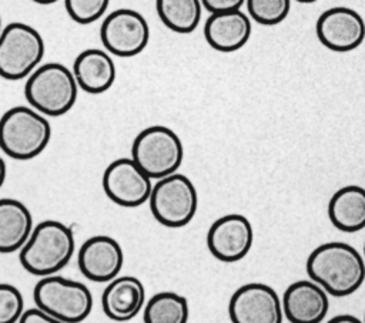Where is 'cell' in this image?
<instances>
[{"mask_svg":"<svg viewBox=\"0 0 365 323\" xmlns=\"http://www.w3.org/2000/svg\"><path fill=\"white\" fill-rule=\"evenodd\" d=\"M20 323H58L50 313H47L44 309L36 305V307H30L23 310L20 319Z\"/></svg>","mask_w":365,"mask_h":323,"instance_id":"484cf974","label":"cell"},{"mask_svg":"<svg viewBox=\"0 0 365 323\" xmlns=\"http://www.w3.org/2000/svg\"><path fill=\"white\" fill-rule=\"evenodd\" d=\"M77 263L88 280L98 283L110 282L118 276L124 263V253L114 238L96 235L80 246Z\"/></svg>","mask_w":365,"mask_h":323,"instance_id":"5bb4252c","label":"cell"},{"mask_svg":"<svg viewBox=\"0 0 365 323\" xmlns=\"http://www.w3.org/2000/svg\"><path fill=\"white\" fill-rule=\"evenodd\" d=\"M50 138V122L33 107H13L0 118V149L13 159L26 161L38 157Z\"/></svg>","mask_w":365,"mask_h":323,"instance_id":"3957f363","label":"cell"},{"mask_svg":"<svg viewBox=\"0 0 365 323\" xmlns=\"http://www.w3.org/2000/svg\"><path fill=\"white\" fill-rule=\"evenodd\" d=\"M228 316L234 323H281L284 319L278 293L259 282L242 285L231 295Z\"/></svg>","mask_w":365,"mask_h":323,"instance_id":"8fae6325","label":"cell"},{"mask_svg":"<svg viewBox=\"0 0 365 323\" xmlns=\"http://www.w3.org/2000/svg\"><path fill=\"white\" fill-rule=\"evenodd\" d=\"M6 174H7L6 162H4V159L0 157V188L3 186V184H4V181H6Z\"/></svg>","mask_w":365,"mask_h":323,"instance_id":"f1b7e54d","label":"cell"},{"mask_svg":"<svg viewBox=\"0 0 365 323\" xmlns=\"http://www.w3.org/2000/svg\"><path fill=\"white\" fill-rule=\"evenodd\" d=\"M1 30H3V28H1V16H0V33H1Z\"/></svg>","mask_w":365,"mask_h":323,"instance_id":"1f68e13d","label":"cell"},{"mask_svg":"<svg viewBox=\"0 0 365 323\" xmlns=\"http://www.w3.org/2000/svg\"><path fill=\"white\" fill-rule=\"evenodd\" d=\"M254 242L251 222L241 213H227L215 219L207 232L210 253L227 263L245 258Z\"/></svg>","mask_w":365,"mask_h":323,"instance_id":"7c38bea8","label":"cell"},{"mask_svg":"<svg viewBox=\"0 0 365 323\" xmlns=\"http://www.w3.org/2000/svg\"><path fill=\"white\" fill-rule=\"evenodd\" d=\"M46 46L41 34L20 21L7 24L0 33V77L23 80L41 63Z\"/></svg>","mask_w":365,"mask_h":323,"instance_id":"ba28073f","label":"cell"},{"mask_svg":"<svg viewBox=\"0 0 365 323\" xmlns=\"http://www.w3.org/2000/svg\"><path fill=\"white\" fill-rule=\"evenodd\" d=\"M33 231L29 208L13 198L0 199V253L20 250Z\"/></svg>","mask_w":365,"mask_h":323,"instance_id":"ffe728a7","label":"cell"},{"mask_svg":"<svg viewBox=\"0 0 365 323\" xmlns=\"http://www.w3.org/2000/svg\"><path fill=\"white\" fill-rule=\"evenodd\" d=\"M110 0H64L66 11L78 24H90L103 17Z\"/></svg>","mask_w":365,"mask_h":323,"instance_id":"cb8c5ba5","label":"cell"},{"mask_svg":"<svg viewBox=\"0 0 365 323\" xmlns=\"http://www.w3.org/2000/svg\"><path fill=\"white\" fill-rule=\"evenodd\" d=\"M250 17L262 26L282 23L291 11V0H245Z\"/></svg>","mask_w":365,"mask_h":323,"instance_id":"603a6c76","label":"cell"},{"mask_svg":"<svg viewBox=\"0 0 365 323\" xmlns=\"http://www.w3.org/2000/svg\"><path fill=\"white\" fill-rule=\"evenodd\" d=\"M319 43L328 50L346 53L358 48L365 38V21L351 7L336 6L325 10L317 20Z\"/></svg>","mask_w":365,"mask_h":323,"instance_id":"4fadbf2b","label":"cell"},{"mask_svg":"<svg viewBox=\"0 0 365 323\" xmlns=\"http://www.w3.org/2000/svg\"><path fill=\"white\" fill-rule=\"evenodd\" d=\"M155 9L163 24L174 33L190 34L201 20V0H155Z\"/></svg>","mask_w":365,"mask_h":323,"instance_id":"44dd1931","label":"cell"},{"mask_svg":"<svg viewBox=\"0 0 365 323\" xmlns=\"http://www.w3.org/2000/svg\"><path fill=\"white\" fill-rule=\"evenodd\" d=\"M100 38L110 54L134 57L147 47L150 27L141 13L133 9H117L103 20Z\"/></svg>","mask_w":365,"mask_h":323,"instance_id":"9c48e42d","label":"cell"},{"mask_svg":"<svg viewBox=\"0 0 365 323\" xmlns=\"http://www.w3.org/2000/svg\"><path fill=\"white\" fill-rule=\"evenodd\" d=\"M364 260H365V243H364Z\"/></svg>","mask_w":365,"mask_h":323,"instance_id":"d6a6232c","label":"cell"},{"mask_svg":"<svg viewBox=\"0 0 365 323\" xmlns=\"http://www.w3.org/2000/svg\"><path fill=\"white\" fill-rule=\"evenodd\" d=\"M281 306L292 323H319L328 313L329 300L327 290L317 282L297 280L285 289Z\"/></svg>","mask_w":365,"mask_h":323,"instance_id":"9a60e30c","label":"cell"},{"mask_svg":"<svg viewBox=\"0 0 365 323\" xmlns=\"http://www.w3.org/2000/svg\"><path fill=\"white\" fill-rule=\"evenodd\" d=\"M328 218L341 232L354 233L365 228V189L345 185L336 189L328 202Z\"/></svg>","mask_w":365,"mask_h":323,"instance_id":"d6986e66","label":"cell"},{"mask_svg":"<svg viewBox=\"0 0 365 323\" xmlns=\"http://www.w3.org/2000/svg\"><path fill=\"white\" fill-rule=\"evenodd\" d=\"M24 310L21 292L9 283H0V323L19 322Z\"/></svg>","mask_w":365,"mask_h":323,"instance_id":"d4e9b609","label":"cell"},{"mask_svg":"<svg viewBox=\"0 0 365 323\" xmlns=\"http://www.w3.org/2000/svg\"><path fill=\"white\" fill-rule=\"evenodd\" d=\"M201 4L210 13H221L240 10L245 4V0H201Z\"/></svg>","mask_w":365,"mask_h":323,"instance_id":"4316f807","label":"cell"},{"mask_svg":"<svg viewBox=\"0 0 365 323\" xmlns=\"http://www.w3.org/2000/svg\"><path fill=\"white\" fill-rule=\"evenodd\" d=\"M74 248L73 231L63 222L47 219L33 226L20 248V263L34 276L54 275L70 262Z\"/></svg>","mask_w":365,"mask_h":323,"instance_id":"7a4b0ae2","label":"cell"},{"mask_svg":"<svg viewBox=\"0 0 365 323\" xmlns=\"http://www.w3.org/2000/svg\"><path fill=\"white\" fill-rule=\"evenodd\" d=\"M150 209L154 219L167 228L188 225L198 209V194L192 181L184 174L173 172L153 185Z\"/></svg>","mask_w":365,"mask_h":323,"instance_id":"52a82bcc","label":"cell"},{"mask_svg":"<svg viewBox=\"0 0 365 323\" xmlns=\"http://www.w3.org/2000/svg\"><path fill=\"white\" fill-rule=\"evenodd\" d=\"M364 322H365V314H364Z\"/></svg>","mask_w":365,"mask_h":323,"instance_id":"836d02e7","label":"cell"},{"mask_svg":"<svg viewBox=\"0 0 365 323\" xmlns=\"http://www.w3.org/2000/svg\"><path fill=\"white\" fill-rule=\"evenodd\" d=\"M297 1H299V3H314L317 0H297Z\"/></svg>","mask_w":365,"mask_h":323,"instance_id":"4dcf8cb0","label":"cell"},{"mask_svg":"<svg viewBox=\"0 0 365 323\" xmlns=\"http://www.w3.org/2000/svg\"><path fill=\"white\" fill-rule=\"evenodd\" d=\"M131 158L151 178L160 179L177 172L184 158V147L175 131L165 125H151L137 134Z\"/></svg>","mask_w":365,"mask_h":323,"instance_id":"8992f818","label":"cell"},{"mask_svg":"<svg viewBox=\"0 0 365 323\" xmlns=\"http://www.w3.org/2000/svg\"><path fill=\"white\" fill-rule=\"evenodd\" d=\"M101 184L108 199L124 208L143 205L148 201L153 189L151 178L133 158H118L108 164Z\"/></svg>","mask_w":365,"mask_h":323,"instance_id":"30bf717a","label":"cell"},{"mask_svg":"<svg viewBox=\"0 0 365 323\" xmlns=\"http://www.w3.org/2000/svg\"><path fill=\"white\" fill-rule=\"evenodd\" d=\"M145 305V289L134 276H115L106 286L101 296L104 314L114 322L134 319Z\"/></svg>","mask_w":365,"mask_h":323,"instance_id":"e0dca14e","label":"cell"},{"mask_svg":"<svg viewBox=\"0 0 365 323\" xmlns=\"http://www.w3.org/2000/svg\"><path fill=\"white\" fill-rule=\"evenodd\" d=\"M33 297L58 323L81 322L93 309V295L84 283L57 275L43 276L34 286Z\"/></svg>","mask_w":365,"mask_h":323,"instance_id":"5b68a950","label":"cell"},{"mask_svg":"<svg viewBox=\"0 0 365 323\" xmlns=\"http://www.w3.org/2000/svg\"><path fill=\"white\" fill-rule=\"evenodd\" d=\"M307 273L328 295L344 297L355 293L365 280L364 256L349 243L327 242L307 259Z\"/></svg>","mask_w":365,"mask_h":323,"instance_id":"6da1fadb","label":"cell"},{"mask_svg":"<svg viewBox=\"0 0 365 323\" xmlns=\"http://www.w3.org/2000/svg\"><path fill=\"white\" fill-rule=\"evenodd\" d=\"M190 316L188 300L175 292L155 293L144 305L145 323H185Z\"/></svg>","mask_w":365,"mask_h":323,"instance_id":"7402d4cb","label":"cell"},{"mask_svg":"<svg viewBox=\"0 0 365 323\" xmlns=\"http://www.w3.org/2000/svg\"><path fill=\"white\" fill-rule=\"evenodd\" d=\"M73 75L80 90L88 94H101L114 84L115 65L108 51L87 48L76 57Z\"/></svg>","mask_w":365,"mask_h":323,"instance_id":"ac0fdd59","label":"cell"},{"mask_svg":"<svg viewBox=\"0 0 365 323\" xmlns=\"http://www.w3.org/2000/svg\"><path fill=\"white\" fill-rule=\"evenodd\" d=\"M78 92L77 81L66 65L46 63L38 65L24 85L27 102L48 117H60L68 112L76 104Z\"/></svg>","mask_w":365,"mask_h":323,"instance_id":"277c9868","label":"cell"},{"mask_svg":"<svg viewBox=\"0 0 365 323\" xmlns=\"http://www.w3.org/2000/svg\"><path fill=\"white\" fill-rule=\"evenodd\" d=\"M251 30V20L241 9L211 13L204 24V37L211 48L232 53L248 43Z\"/></svg>","mask_w":365,"mask_h":323,"instance_id":"2e32d148","label":"cell"},{"mask_svg":"<svg viewBox=\"0 0 365 323\" xmlns=\"http://www.w3.org/2000/svg\"><path fill=\"white\" fill-rule=\"evenodd\" d=\"M33 1L38 3V4H53V3H56L58 0H33Z\"/></svg>","mask_w":365,"mask_h":323,"instance_id":"f546056e","label":"cell"},{"mask_svg":"<svg viewBox=\"0 0 365 323\" xmlns=\"http://www.w3.org/2000/svg\"><path fill=\"white\" fill-rule=\"evenodd\" d=\"M329 323H361V320L352 314H339L332 317Z\"/></svg>","mask_w":365,"mask_h":323,"instance_id":"83f0119b","label":"cell"}]
</instances>
